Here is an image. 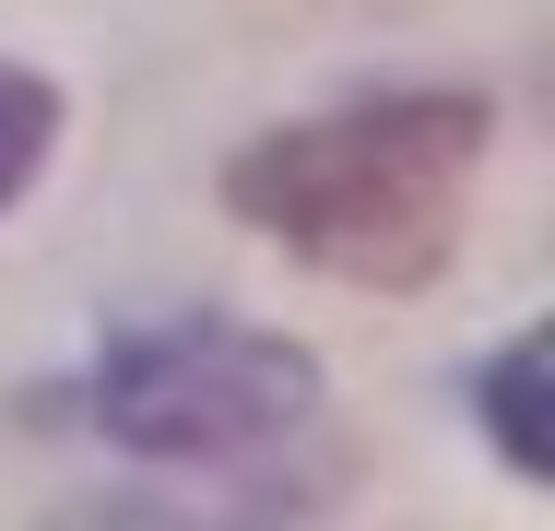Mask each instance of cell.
Masks as SVG:
<instances>
[{"label":"cell","mask_w":555,"mask_h":531,"mask_svg":"<svg viewBox=\"0 0 555 531\" xmlns=\"http://www.w3.org/2000/svg\"><path fill=\"white\" fill-rule=\"evenodd\" d=\"M485 130H496V106L473 83H390V95H354V106H320V118L236 142L224 212L260 224L284 260L354 284V296H414L461 248Z\"/></svg>","instance_id":"6da1fadb"},{"label":"cell","mask_w":555,"mask_h":531,"mask_svg":"<svg viewBox=\"0 0 555 531\" xmlns=\"http://www.w3.org/2000/svg\"><path fill=\"white\" fill-rule=\"evenodd\" d=\"M83 414L130 461L178 472H248L320 425V354L248 319H142L83 378Z\"/></svg>","instance_id":"7a4b0ae2"},{"label":"cell","mask_w":555,"mask_h":531,"mask_svg":"<svg viewBox=\"0 0 555 531\" xmlns=\"http://www.w3.org/2000/svg\"><path fill=\"white\" fill-rule=\"evenodd\" d=\"M48 142H60V83H36L24 60H0V212L36 190Z\"/></svg>","instance_id":"277c9868"},{"label":"cell","mask_w":555,"mask_h":531,"mask_svg":"<svg viewBox=\"0 0 555 531\" xmlns=\"http://www.w3.org/2000/svg\"><path fill=\"white\" fill-rule=\"evenodd\" d=\"M473 414H485V437H496V461L520 472V484H544L555 472V437H544V331H508L485 366H473Z\"/></svg>","instance_id":"3957f363"}]
</instances>
